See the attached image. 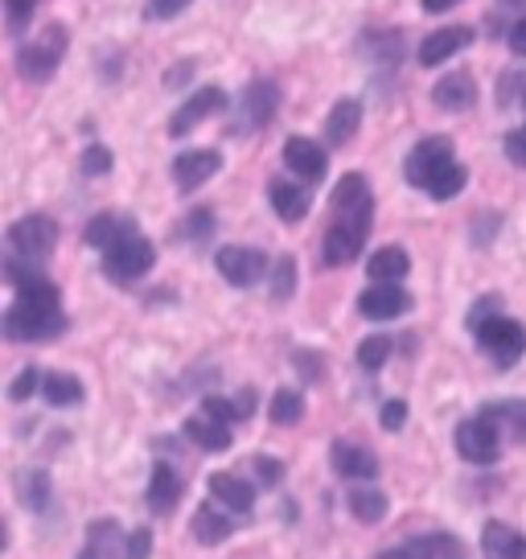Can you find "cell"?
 <instances>
[{"label":"cell","mask_w":526,"mask_h":559,"mask_svg":"<svg viewBox=\"0 0 526 559\" xmlns=\"http://www.w3.org/2000/svg\"><path fill=\"white\" fill-rule=\"evenodd\" d=\"M461 190H465V165H456V160H449V165L432 177V186H428V193H432V198H440V202L456 198Z\"/></svg>","instance_id":"33"},{"label":"cell","mask_w":526,"mask_h":559,"mask_svg":"<svg viewBox=\"0 0 526 559\" xmlns=\"http://www.w3.org/2000/svg\"><path fill=\"white\" fill-rule=\"evenodd\" d=\"M211 230H214V214H211V210H193L190 218H186V235H190V239H198V243H202Z\"/></svg>","instance_id":"42"},{"label":"cell","mask_w":526,"mask_h":559,"mask_svg":"<svg viewBox=\"0 0 526 559\" xmlns=\"http://www.w3.org/2000/svg\"><path fill=\"white\" fill-rule=\"evenodd\" d=\"M474 333H477V346L486 349L502 370L514 367V362L526 354V330L514 321V317L493 313V317H486L481 325H474Z\"/></svg>","instance_id":"4"},{"label":"cell","mask_w":526,"mask_h":559,"mask_svg":"<svg viewBox=\"0 0 526 559\" xmlns=\"http://www.w3.org/2000/svg\"><path fill=\"white\" fill-rule=\"evenodd\" d=\"M300 416H304V395L292 391V386L276 391L272 403H267V419H272V424H297Z\"/></svg>","instance_id":"32"},{"label":"cell","mask_w":526,"mask_h":559,"mask_svg":"<svg viewBox=\"0 0 526 559\" xmlns=\"http://www.w3.org/2000/svg\"><path fill=\"white\" fill-rule=\"evenodd\" d=\"M481 551L486 559H526V535H518L510 523H486Z\"/></svg>","instance_id":"16"},{"label":"cell","mask_w":526,"mask_h":559,"mask_svg":"<svg viewBox=\"0 0 526 559\" xmlns=\"http://www.w3.org/2000/svg\"><path fill=\"white\" fill-rule=\"evenodd\" d=\"M186 437H190L198 449H206V453H223V449H230V424L214 419L211 412H206V416H190L186 419Z\"/></svg>","instance_id":"21"},{"label":"cell","mask_w":526,"mask_h":559,"mask_svg":"<svg viewBox=\"0 0 526 559\" xmlns=\"http://www.w3.org/2000/svg\"><path fill=\"white\" fill-rule=\"evenodd\" d=\"M214 263H218V276L235 284V288H251V284H260L267 276V260L255 247H223L214 255Z\"/></svg>","instance_id":"9"},{"label":"cell","mask_w":526,"mask_h":559,"mask_svg":"<svg viewBox=\"0 0 526 559\" xmlns=\"http://www.w3.org/2000/svg\"><path fill=\"white\" fill-rule=\"evenodd\" d=\"M255 477H260L263 486H280L284 481V465L276 461V456H255Z\"/></svg>","instance_id":"41"},{"label":"cell","mask_w":526,"mask_h":559,"mask_svg":"<svg viewBox=\"0 0 526 559\" xmlns=\"http://www.w3.org/2000/svg\"><path fill=\"white\" fill-rule=\"evenodd\" d=\"M407 267H411V260H407L404 247H379L367 263V272L374 280H404Z\"/></svg>","instance_id":"30"},{"label":"cell","mask_w":526,"mask_h":559,"mask_svg":"<svg viewBox=\"0 0 526 559\" xmlns=\"http://www.w3.org/2000/svg\"><path fill=\"white\" fill-rule=\"evenodd\" d=\"M506 157L514 160V165H526V128H518V132L506 136Z\"/></svg>","instance_id":"46"},{"label":"cell","mask_w":526,"mask_h":559,"mask_svg":"<svg viewBox=\"0 0 526 559\" xmlns=\"http://www.w3.org/2000/svg\"><path fill=\"white\" fill-rule=\"evenodd\" d=\"M276 104H280L276 83H267V79L247 83V91L239 95V107H235V123H230V132H235V136H251V132H260L263 123L276 116Z\"/></svg>","instance_id":"5"},{"label":"cell","mask_w":526,"mask_h":559,"mask_svg":"<svg viewBox=\"0 0 526 559\" xmlns=\"http://www.w3.org/2000/svg\"><path fill=\"white\" fill-rule=\"evenodd\" d=\"M17 489H21V502L29 510H46V502H50V477L41 469H21Z\"/></svg>","instance_id":"31"},{"label":"cell","mask_w":526,"mask_h":559,"mask_svg":"<svg viewBox=\"0 0 526 559\" xmlns=\"http://www.w3.org/2000/svg\"><path fill=\"white\" fill-rule=\"evenodd\" d=\"M493 313H498V297H486V300H481V305L474 309V317H469V325H481V321H486V317H493Z\"/></svg>","instance_id":"48"},{"label":"cell","mask_w":526,"mask_h":559,"mask_svg":"<svg viewBox=\"0 0 526 559\" xmlns=\"http://www.w3.org/2000/svg\"><path fill=\"white\" fill-rule=\"evenodd\" d=\"M502 9H514V13H526V0H498Z\"/></svg>","instance_id":"50"},{"label":"cell","mask_w":526,"mask_h":559,"mask_svg":"<svg viewBox=\"0 0 526 559\" xmlns=\"http://www.w3.org/2000/svg\"><path fill=\"white\" fill-rule=\"evenodd\" d=\"M510 50L526 58V17H518L514 25H510Z\"/></svg>","instance_id":"47"},{"label":"cell","mask_w":526,"mask_h":559,"mask_svg":"<svg viewBox=\"0 0 526 559\" xmlns=\"http://www.w3.org/2000/svg\"><path fill=\"white\" fill-rule=\"evenodd\" d=\"M386 358H391V342H386V337H367V342L358 346V367L362 370H383Z\"/></svg>","instance_id":"36"},{"label":"cell","mask_w":526,"mask_h":559,"mask_svg":"<svg viewBox=\"0 0 526 559\" xmlns=\"http://www.w3.org/2000/svg\"><path fill=\"white\" fill-rule=\"evenodd\" d=\"M218 107H227V95H223L218 87H202L198 95H193V99H186V107H181V111L174 116L169 132H174V136H186L190 128H198L202 120H211Z\"/></svg>","instance_id":"13"},{"label":"cell","mask_w":526,"mask_h":559,"mask_svg":"<svg viewBox=\"0 0 526 559\" xmlns=\"http://www.w3.org/2000/svg\"><path fill=\"white\" fill-rule=\"evenodd\" d=\"M9 243L17 251L21 260H46L53 247H58V223L46 218V214H29L9 227Z\"/></svg>","instance_id":"7"},{"label":"cell","mask_w":526,"mask_h":559,"mask_svg":"<svg viewBox=\"0 0 526 559\" xmlns=\"http://www.w3.org/2000/svg\"><path fill=\"white\" fill-rule=\"evenodd\" d=\"M41 395H46V403H53V407H79L87 391H83V383H79L74 374L53 370V374H46V379H41Z\"/></svg>","instance_id":"24"},{"label":"cell","mask_w":526,"mask_h":559,"mask_svg":"<svg viewBox=\"0 0 526 559\" xmlns=\"http://www.w3.org/2000/svg\"><path fill=\"white\" fill-rule=\"evenodd\" d=\"M432 99H437V107H444V111H465V107L477 104V83L474 74H444L437 83V91H432Z\"/></svg>","instance_id":"19"},{"label":"cell","mask_w":526,"mask_h":559,"mask_svg":"<svg viewBox=\"0 0 526 559\" xmlns=\"http://www.w3.org/2000/svg\"><path fill=\"white\" fill-rule=\"evenodd\" d=\"M469 41H474V29H465V25H449V29H437V34H432L420 46V62H423V67H440L444 58H453L456 50H465Z\"/></svg>","instance_id":"17"},{"label":"cell","mask_w":526,"mask_h":559,"mask_svg":"<svg viewBox=\"0 0 526 559\" xmlns=\"http://www.w3.org/2000/svg\"><path fill=\"white\" fill-rule=\"evenodd\" d=\"M153 263H157V251H153V243H148L132 223H128V227L120 230V239L104 251V267L116 284L141 280L144 272H153Z\"/></svg>","instance_id":"3"},{"label":"cell","mask_w":526,"mask_h":559,"mask_svg":"<svg viewBox=\"0 0 526 559\" xmlns=\"http://www.w3.org/2000/svg\"><path fill=\"white\" fill-rule=\"evenodd\" d=\"M148 551H153V531H148V526H136V531L128 535L123 559H148Z\"/></svg>","instance_id":"40"},{"label":"cell","mask_w":526,"mask_h":559,"mask_svg":"<svg viewBox=\"0 0 526 559\" xmlns=\"http://www.w3.org/2000/svg\"><path fill=\"white\" fill-rule=\"evenodd\" d=\"M91 539V551L99 559H111V556H123V547H128V539L120 535V523L116 519H95L87 531Z\"/></svg>","instance_id":"27"},{"label":"cell","mask_w":526,"mask_h":559,"mask_svg":"<svg viewBox=\"0 0 526 559\" xmlns=\"http://www.w3.org/2000/svg\"><path fill=\"white\" fill-rule=\"evenodd\" d=\"M272 206H276V214H280L284 223H300L309 214V193L300 190V186H292V181H276L272 186Z\"/></svg>","instance_id":"26"},{"label":"cell","mask_w":526,"mask_h":559,"mask_svg":"<svg viewBox=\"0 0 526 559\" xmlns=\"http://www.w3.org/2000/svg\"><path fill=\"white\" fill-rule=\"evenodd\" d=\"M190 531H193V539H198V543H206V547H218V543L230 539L235 523H230V514H218L214 507H198Z\"/></svg>","instance_id":"23"},{"label":"cell","mask_w":526,"mask_h":559,"mask_svg":"<svg viewBox=\"0 0 526 559\" xmlns=\"http://www.w3.org/2000/svg\"><path fill=\"white\" fill-rule=\"evenodd\" d=\"M177 502H181V477H177L174 465L157 461L153 477H148V510L153 514H174Z\"/></svg>","instance_id":"15"},{"label":"cell","mask_w":526,"mask_h":559,"mask_svg":"<svg viewBox=\"0 0 526 559\" xmlns=\"http://www.w3.org/2000/svg\"><path fill=\"white\" fill-rule=\"evenodd\" d=\"M334 469L342 473V477H350V481H370V477L379 473V461H374V453L362 449V444H346V440H337L334 444Z\"/></svg>","instance_id":"20"},{"label":"cell","mask_w":526,"mask_h":559,"mask_svg":"<svg viewBox=\"0 0 526 559\" xmlns=\"http://www.w3.org/2000/svg\"><path fill=\"white\" fill-rule=\"evenodd\" d=\"M202 407H206L214 419H223V424H239V419H247L251 412H255V391L247 386V391H239L235 400H223V395H206V403H202Z\"/></svg>","instance_id":"25"},{"label":"cell","mask_w":526,"mask_h":559,"mask_svg":"<svg viewBox=\"0 0 526 559\" xmlns=\"http://www.w3.org/2000/svg\"><path fill=\"white\" fill-rule=\"evenodd\" d=\"M62 53H67V29L50 25L34 46H25L17 53V67L25 79H50L53 70H58V62H62Z\"/></svg>","instance_id":"8"},{"label":"cell","mask_w":526,"mask_h":559,"mask_svg":"<svg viewBox=\"0 0 526 559\" xmlns=\"http://www.w3.org/2000/svg\"><path fill=\"white\" fill-rule=\"evenodd\" d=\"M350 514L358 523H383L386 519V493L374 486H358L350 493Z\"/></svg>","instance_id":"29"},{"label":"cell","mask_w":526,"mask_h":559,"mask_svg":"<svg viewBox=\"0 0 526 559\" xmlns=\"http://www.w3.org/2000/svg\"><path fill=\"white\" fill-rule=\"evenodd\" d=\"M67 330L58 297H17L4 309V337L9 342H46Z\"/></svg>","instance_id":"2"},{"label":"cell","mask_w":526,"mask_h":559,"mask_svg":"<svg viewBox=\"0 0 526 559\" xmlns=\"http://www.w3.org/2000/svg\"><path fill=\"white\" fill-rule=\"evenodd\" d=\"M379 419H383V428H386V432H395V428H404V424H407V403H404V400L383 403V412H379Z\"/></svg>","instance_id":"43"},{"label":"cell","mask_w":526,"mask_h":559,"mask_svg":"<svg viewBox=\"0 0 526 559\" xmlns=\"http://www.w3.org/2000/svg\"><path fill=\"white\" fill-rule=\"evenodd\" d=\"M292 288H297V260L284 255V260H276V267H272V297L288 300L292 297Z\"/></svg>","instance_id":"34"},{"label":"cell","mask_w":526,"mask_h":559,"mask_svg":"<svg viewBox=\"0 0 526 559\" xmlns=\"http://www.w3.org/2000/svg\"><path fill=\"white\" fill-rule=\"evenodd\" d=\"M83 174H87V177L111 174V153H107L104 144H91L87 153H83Z\"/></svg>","instance_id":"39"},{"label":"cell","mask_w":526,"mask_h":559,"mask_svg":"<svg viewBox=\"0 0 526 559\" xmlns=\"http://www.w3.org/2000/svg\"><path fill=\"white\" fill-rule=\"evenodd\" d=\"M79 559H99V556H95V551H83V556H79Z\"/></svg>","instance_id":"51"},{"label":"cell","mask_w":526,"mask_h":559,"mask_svg":"<svg viewBox=\"0 0 526 559\" xmlns=\"http://www.w3.org/2000/svg\"><path fill=\"white\" fill-rule=\"evenodd\" d=\"M128 227V223H120V218H111V214H104V218H91V227H87V243L91 247H111L116 239H120V230Z\"/></svg>","instance_id":"35"},{"label":"cell","mask_w":526,"mask_h":559,"mask_svg":"<svg viewBox=\"0 0 526 559\" xmlns=\"http://www.w3.org/2000/svg\"><path fill=\"white\" fill-rule=\"evenodd\" d=\"M411 309V297L399 288V280H379L374 288H367L358 297V313L370 317V321H395Z\"/></svg>","instance_id":"11"},{"label":"cell","mask_w":526,"mask_h":559,"mask_svg":"<svg viewBox=\"0 0 526 559\" xmlns=\"http://www.w3.org/2000/svg\"><path fill=\"white\" fill-rule=\"evenodd\" d=\"M4 9H9V25H13V29H21V25H25V17L37 9V0H4Z\"/></svg>","instance_id":"44"},{"label":"cell","mask_w":526,"mask_h":559,"mask_svg":"<svg viewBox=\"0 0 526 559\" xmlns=\"http://www.w3.org/2000/svg\"><path fill=\"white\" fill-rule=\"evenodd\" d=\"M456 0H423V9H428V13H444V9H453Z\"/></svg>","instance_id":"49"},{"label":"cell","mask_w":526,"mask_h":559,"mask_svg":"<svg viewBox=\"0 0 526 559\" xmlns=\"http://www.w3.org/2000/svg\"><path fill=\"white\" fill-rule=\"evenodd\" d=\"M486 416L502 428V432H510V437L526 440V403L523 400H502V403H486L481 407Z\"/></svg>","instance_id":"28"},{"label":"cell","mask_w":526,"mask_h":559,"mask_svg":"<svg viewBox=\"0 0 526 559\" xmlns=\"http://www.w3.org/2000/svg\"><path fill=\"white\" fill-rule=\"evenodd\" d=\"M284 160H288V169L300 174L304 181H321L325 177V148L309 136H292L284 144Z\"/></svg>","instance_id":"14"},{"label":"cell","mask_w":526,"mask_h":559,"mask_svg":"<svg viewBox=\"0 0 526 559\" xmlns=\"http://www.w3.org/2000/svg\"><path fill=\"white\" fill-rule=\"evenodd\" d=\"M211 493L214 502H223L230 514H251V507H255V489L247 486L243 477H235V473H214Z\"/></svg>","instance_id":"18"},{"label":"cell","mask_w":526,"mask_h":559,"mask_svg":"<svg viewBox=\"0 0 526 559\" xmlns=\"http://www.w3.org/2000/svg\"><path fill=\"white\" fill-rule=\"evenodd\" d=\"M358 123H362V104H358V99H342V104L325 116V140H330V144H350V136L358 132Z\"/></svg>","instance_id":"22"},{"label":"cell","mask_w":526,"mask_h":559,"mask_svg":"<svg viewBox=\"0 0 526 559\" xmlns=\"http://www.w3.org/2000/svg\"><path fill=\"white\" fill-rule=\"evenodd\" d=\"M456 453L465 456V461H474V465H493L498 453H502V428H498L486 412L474 419H465V424L456 428Z\"/></svg>","instance_id":"6"},{"label":"cell","mask_w":526,"mask_h":559,"mask_svg":"<svg viewBox=\"0 0 526 559\" xmlns=\"http://www.w3.org/2000/svg\"><path fill=\"white\" fill-rule=\"evenodd\" d=\"M190 0H148V17L160 21V17H177L181 9H186Z\"/></svg>","instance_id":"45"},{"label":"cell","mask_w":526,"mask_h":559,"mask_svg":"<svg viewBox=\"0 0 526 559\" xmlns=\"http://www.w3.org/2000/svg\"><path fill=\"white\" fill-rule=\"evenodd\" d=\"M37 386H41V374H37V367H25L17 374V379H13V386H9V400H13V403H25L37 391Z\"/></svg>","instance_id":"38"},{"label":"cell","mask_w":526,"mask_h":559,"mask_svg":"<svg viewBox=\"0 0 526 559\" xmlns=\"http://www.w3.org/2000/svg\"><path fill=\"white\" fill-rule=\"evenodd\" d=\"M449 160H453V144H449L444 136L420 140V144L411 148V157H407V181H411V186H420V190H428V186H432V177H437Z\"/></svg>","instance_id":"10"},{"label":"cell","mask_w":526,"mask_h":559,"mask_svg":"<svg viewBox=\"0 0 526 559\" xmlns=\"http://www.w3.org/2000/svg\"><path fill=\"white\" fill-rule=\"evenodd\" d=\"M370 214H374V198H370L367 177L346 174L334 190V223L325 227V243H321V255L330 267L358 260L370 235Z\"/></svg>","instance_id":"1"},{"label":"cell","mask_w":526,"mask_h":559,"mask_svg":"<svg viewBox=\"0 0 526 559\" xmlns=\"http://www.w3.org/2000/svg\"><path fill=\"white\" fill-rule=\"evenodd\" d=\"M223 169V157L214 153V148H190V153H181L174 160V177H177V190H198V186H206L214 174Z\"/></svg>","instance_id":"12"},{"label":"cell","mask_w":526,"mask_h":559,"mask_svg":"<svg viewBox=\"0 0 526 559\" xmlns=\"http://www.w3.org/2000/svg\"><path fill=\"white\" fill-rule=\"evenodd\" d=\"M379 559H440L437 535H432V539H411V543H404V547H391V551H383Z\"/></svg>","instance_id":"37"}]
</instances>
